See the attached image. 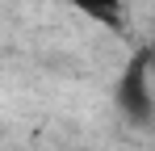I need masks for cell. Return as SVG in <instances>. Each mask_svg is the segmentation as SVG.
I'll use <instances>...</instances> for the list:
<instances>
[{"label":"cell","instance_id":"obj_3","mask_svg":"<svg viewBox=\"0 0 155 151\" xmlns=\"http://www.w3.org/2000/svg\"><path fill=\"white\" fill-rule=\"evenodd\" d=\"M147 50V63H151V76H155V38H151V46H143Z\"/></svg>","mask_w":155,"mask_h":151},{"label":"cell","instance_id":"obj_1","mask_svg":"<svg viewBox=\"0 0 155 151\" xmlns=\"http://www.w3.org/2000/svg\"><path fill=\"white\" fill-rule=\"evenodd\" d=\"M117 109L126 113L134 126H147L155 118V101H151V63L147 50H138L126 63V72L117 80Z\"/></svg>","mask_w":155,"mask_h":151},{"label":"cell","instance_id":"obj_2","mask_svg":"<svg viewBox=\"0 0 155 151\" xmlns=\"http://www.w3.org/2000/svg\"><path fill=\"white\" fill-rule=\"evenodd\" d=\"M67 4L80 8L84 17L109 25V29H117V25H122V0H67Z\"/></svg>","mask_w":155,"mask_h":151}]
</instances>
